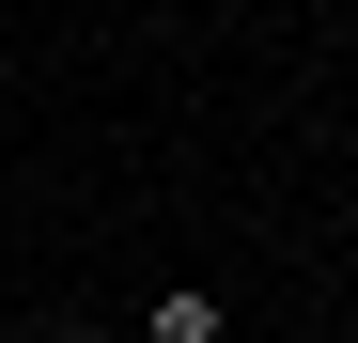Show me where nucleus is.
Listing matches in <instances>:
<instances>
[{
	"instance_id": "f257e3e1",
	"label": "nucleus",
	"mask_w": 358,
	"mask_h": 343,
	"mask_svg": "<svg viewBox=\"0 0 358 343\" xmlns=\"http://www.w3.org/2000/svg\"><path fill=\"white\" fill-rule=\"evenodd\" d=\"M156 343H218V297H203V281H171V297H156Z\"/></svg>"
},
{
	"instance_id": "f03ea898",
	"label": "nucleus",
	"mask_w": 358,
	"mask_h": 343,
	"mask_svg": "<svg viewBox=\"0 0 358 343\" xmlns=\"http://www.w3.org/2000/svg\"><path fill=\"white\" fill-rule=\"evenodd\" d=\"M0 343H63V328H0Z\"/></svg>"
}]
</instances>
